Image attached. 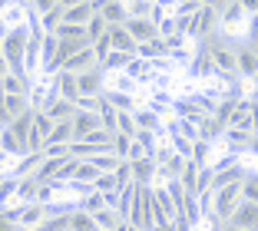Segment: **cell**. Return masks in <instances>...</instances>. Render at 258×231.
I'll return each instance as SVG.
<instances>
[{
  "label": "cell",
  "instance_id": "cell-49",
  "mask_svg": "<svg viewBox=\"0 0 258 231\" xmlns=\"http://www.w3.org/2000/svg\"><path fill=\"white\" fill-rule=\"evenodd\" d=\"M0 179H4V175H0Z\"/></svg>",
  "mask_w": 258,
  "mask_h": 231
},
{
  "label": "cell",
  "instance_id": "cell-25",
  "mask_svg": "<svg viewBox=\"0 0 258 231\" xmlns=\"http://www.w3.org/2000/svg\"><path fill=\"white\" fill-rule=\"evenodd\" d=\"M53 145H73V122H53V132H50V139Z\"/></svg>",
  "mask_w": 258,
  "mask_h": 231
},
{
  "label": "cell",
  "instance_id": "cell-4",
  "mask_svg": "<svg viewBox=\"0 0 258 231\" xmlns=\"http://www.w3.org/2000/svg\"><path fill=\"white\" fill-rule=\"evenodd\" d=\"M225 224H232V228H242V231H258V205L242 201V205L232 211V218H228Z\"/></svg>",
  "mask_w": 258,
  "mask_h": 231
},
{
  "label": "cell",
  "instance_id": "cell-8",
  "mask_svg": "<svg viewBox=\"0 0 258 231\" xmlns=\"http://www.w3.org/2000/svg\"><path fill=\"white\" fill-rule=\"evenodd\" d=\"M235 60H238V80H255V73H258V56H255V50H248V46H238L235 50Z\"/></svg>",
  "mask_w": 258,
  "mask_h": 231
},
{
  "label": "cell",
  "instance_id": "cell-48",
  "mask_svg": "<svg viewBox=\"0 0 258 231\" xmlns=\"http://www.w3.org/2000/svg\"><path fill=\"white\" fill-rule=\"evenodd\" d=\"M255 86H258V73H255Z\"/></svg>",
  "mask_w": 258,
  "mask_h": 231
},
{
  "label": "cell",
  "instance_id": "cell-16",
  "mask_svg": "<svg viewBox=\"0 0 258 231\" xmlns=\"http://www.w3.org/2000/svg\"><path fill=\"white\" fill-rule=\"evenodd\" d=\"M40 112H46L53 122H70L76 116V106L73 103H67V99H53V103H46Z\"/></svg>",
  "mask_w": 258,
  "mask_h": 231
},
{
  "label": "cell",
  "instance_id": "cell-22",
  "mask_svg": "<svg viewBox=\"0 0 258 231\" xmlns=\"http://www.w3.org/2000/svg\"><path fill=\"white\" fill-rule=\"evenodd\" d=\"M199 172H202V165H196V162L189 159V162H185V169H182V175H179L185 195H196V192H199Z\"/></svg>",
  "mask_w": 258,
  "mask_h": 231
},
{
  "label": "cell",
  "instance_id": "cell-1",
  "mask_svg": "<svg viewBox=\"0 0 258 231\" xmlns=\"http://www.w3.org/2000/svg\"><path fill=\"white\" fill-rule=\"evenodd\" d=\"M76 90H80V96H103L106 93V73L103 69H90V73H80L76 76Z\"/></svg>",
  "mask_w": 258,
  "mask_h": 231
},
{
  "label": "cell",
  "instance_id": "cell-44",
  "mask_svg": "<svg viewBox=\"0 0 258 231\" xmlns=\"http://www.w3.org/2000/svg\"><path fill=\"white\" fill-rule=\"evenodd\" d=\"M113 231H133V224H129V221H119V224H116Z\"/></svg>",
  "mask_w": 258,
  "mask_h": 231
},
{
  "label": "cell",
  "instance_id": "cell-2",
  "mask_svg": "<svg viewBox=\"0 0 258 231\" xmlns=\"http://www.w3.org/2000/svg\"><path fill=\"white\" fill-rule=\"evenodd\" d=\"M93 14H99L106 20V27H122L129 20L126 17V4H116V0H96L93 4Z\"/></svg>",
  "mask_w": 258,
  "mask_h": 231
},
{
  "label": "cell",
  "instance_id": "cell-12",
  "mask_svg": "<svg viewBox=\"0 0 258 231\" xmlns=\"http://www.w3.org/2000/svg\"><path fill=\"white\" fill-rule=\"evenodd\" d=\"M133 182H136L139 188H152L156 185V162H152V159L133 162Z\"/></svg>",
  "mask_w": 258,
  "mask_h": 231
},
{
  "label": "cell",
  "instance_id": "cell-7",
  "mask_svg": "<svg viewBox=\"0 0 258 231\" xmlns=\"http://www.w3.org/2000/svg\"><path fill=\"white\" fill-rule=\"evenodd\" d=\"M63 69H67V73H73V76L96 69V56H93V46H83L80 53H73V56H70V60L63 63Z\"/></svg>",
  "mask_w": 258,
  "mask_h": 231
},
{
  "label": "cell",
  "instance_id": "cell-42",
  "mask_svg": "<svg viewBox=\"0 0 258 231\" xmlns=\"http://www.w3.org/2000/svg\"><path fill=\"white\" fill-rule=\"evenodd\" d=\"M7 76H10V66H7V60L0 56V80H7Z\"/></svg>",
  "mask_w": 258,
  "mask_h": 231
},
{
  "label": "cell",
  "instance_id": "cell-28",
  "mask_svg": "<svg viewBox=\"0 0 258 231\" xmlns=\"http://www.w3.org/2000/svg\"><path fill=\"white\" fill-rule=\"evenodd\" d=\"M99 208H106V201H103L99 192H90L86 198H80V205H76V211H83V215H96Z\"/></svg>",
  "mask_w": 258,
  "mask_h": 231
},
{
  "label": "cell",
  "instance_id": "cell-37",
  "mask_svg": "<svg viewBox=\"0 0 258 231\" xmlns=\"http://www.w3.org/2000/svg\"><path fill=\"white\" fill-rule=\"evenodd\" d=\"M33 129H37L43 139H50V132H53V119H50L46 112H33Z\"/></svg>",
  "mask_w": 258,
  "mask_h": 231
},
{
  "label": "cell",
  "instance_id": "cell-13",
  "mask_svg": "<svg viewBox=\"0 0 258 231\" xmlns=\"http://www.w3.org/2000/svg\"><path fill=\"white\" fill-rule=\"evenodd\" d=\"M53 86H56V93H60V99H67V103H76V99H80V90H76V76L67 73V69H60V73L53 76Z\"/></svg>",
  "mask_w": 258,
  "mask_h": 231
},
{
  "label": "cell",
  "instance_id": "cell-21",
  "mask_svg": "<svg viewBox=\"0 0 258 231\" xmlns=\"http://www.w3.org/2000/svg\"><path fill=\"white\" fill-rule=\"evenodd\" d=\"M37 179H17V195H14V201L17 205H33L37 201Z\"/></svg>",
  "mask_w": 258,
  "mask_h": 231
},
{
  "label": "cell",
  "instance_id": "cell-19",
  "mask_svg": "<svg viewBox=\"0 0 258 231\" xmlns=\"http://www.w3.org/2000/svg\"><path fill=\"white\" fill-rule=\"evenodd\" d=\"M109 43H113L116 53H133V56H136V43H133V37L126 33V27H109Z\"/></svg>",
  "mask_w": 258,
  "mask_h": 231
},
{
  "label": "cell",
  "instance_id": "cell-36",
  "mask_svg": "<svg viewBox=\"0 0 258 231\" xmlns=\"http://www.w3.org/2000/svg\"><path fill=\"white\" fill-rule=\"evenodd\" d=\"M116 135H136L133 112H119V116H116Z\"/></svg>",
  "mask_w": 258,
  "mask_h": 231
},
{
  "label": "cell",
  "instance_id": "cell-14",
  "mask_svg": "<svg viewBox=\"0 0 258 231\" xmlns=\"http://www.w3.org/2000/svg\"><path fill=\"white\" fill-rule=\"evenodd\" d=\"M73 142H80V139H86V135L93 132V129H99V119H96V112H76L73 119Z\"/></svg>",
  "mask_w": 258,
  "mask_h": 231
},
{
  "label": "cell",
  "instance_id": "cell-17",
  "mask_svg": "<svg viewBox=\"0 0 258 231\" xmlns=\"http://www.w3.org/2000/svg\"><path fill=\"white\" fill-rule=\"evenodd\" d=\"M63 14H67V4H60V0H56V4H53V10L40 14V30H43L46 37H53V33H56V27L63 23Z\"/></svg>",
  "mask_w": 258,
  "mask_h": 231
},
{
  "label": "cell",
  "instance_id": "cell-6",
  "mask_svg": "<svg viewBox=\"0 0 258 231\" xmlns=\"http://www.w3.org/2000/svg\"><path fill=\"white\" fill-rule=\"evenodd\" d=\"M40 162H43V152H27V156H20L10 165V175H14V179H33Z\"/></svg>",
  "mask_w": 258,
  "mask_h": 231
},
{
  "label": "cell",
  "instance_id": "cell-23",
  "mask_svg": "<svg viewBox=\"0 0 258 231\" xmlns=\"http://www.w3.org/2000/svg\"><path fill=\"white\" fill-rule=\"evenodd\" d=\"M7 129L23 142V145H27V135H30V129H33V109H30V112H23V116H17V119L10 122Z\"/></svg>",
  "mask_w": 258,
  "mask_h": 231
},
{
  "label": "cell",
  "instance_id": "cell-41",
  "mask_svg": "<svg viewBox=\"0 0 258 231\" xmlns=\"http://www.w3.org/2000/svg\"><path fill=\"white\" fill-rule=\"evenodd\" d=\"M0 231H17V224L7 221V218H4V211H0Z\"/></svg>",
  "mask_w": 258,
  "mask_h": 231
},
{
  "label": "cell",
  "instance_id": "cell-34",
  "mask_svg": "<svg viewBox=\"0 0 258 231\" xmlns=\"http://www.w3.org/2000/svg\"><path fill=\"white\" fill-rule=\"evenodd\" d=\"M93 192H99V195H113V192H119V182H116L113 172H106V175H99V179L93 182Z\"/></svg>",
  "mask_w": 258,
  "mask_h": 231
},
{
  "label": "cell",
  "instance_id": "cell-18",
  "mask_svg": "<svg viewBox=\"0 0 258 231\" xmlns=\"http://www.w3.org/2000/svg\"><path fill=\"white\" fill-rule=\"evenodd\" d=\"M0 152H4V156L7 159H20V156H27V149H23V142L17 139L14 132H10V129H0Z\"/></svg>",
  "mask_w": 258,
  "mask_h": 231
},
{
  "label": "cell",
  "instance_id": "cell-3",
  "mask_svg": "<svg viewBox=\"0 0 258 231\" xmlns=\"http://www.w3.org/2000/svg\"><path fill=\"white\" fill-rule=\"evenodd\" d=\"M122 27H126V33L133 37V43H136V46L152 43V40H159V27H156L152 20H126Z\"/></svg>",
  "mask_w": 258,
  "mask_h": 231
},
{
  "label": "cell",
  "instance_id": "cell-31",
  "mask_svg": "<svg viewBox=\"0 0 258 231\" xmlns=\"http://www.w3.org/2000/svg\"><path fill=\"white\" fill-rule=\"evenodd\" d=\"M129 149H133V135H113V156L119 162H129Z\"/></svg>",
  "mask_w": 258,
  "mask_h": 231
},
{
  "label": "cell",
  "instance_id": "cell-29",
  "mask_svg": "<svg viewBox=\"0 0 258 231\" xmlns=\"http://www.w3.org/2000/svg\"><path fill=\"white\" fill-rule=\"evenodd\" d=\"M106 30H109L106 20H103L99 14H93V17H90V23H86V40H90V46L96 43L99 37H106Z\"/></svg>",
  "mask_w": 258,
  "mask_h": 231
},
{
  "label": "cell",
  "instance_id": "cell-10",
  "mask_svg": "<svg viewBox=\"0 0 258 231\" xmlns=\"http://www.w3.org/2000/svg\"><path fill=\"white\" fill-rule=\"evenodd\" d=\"M222 139H225V149L228 156H238V152H248V142H251V132H242V129H222Z\"/></svg>",
  "mask_w": 258,
  "mask_h": 231
},
{
  "label": "cell",
  "instance_id": "cell-5",
  "mask_svg": "<svg viewBox=\"0 0 258 231\" xmlns=\"http://www.w3.org/2000/svg\"><path fill=\"white\" fill-rule=\"evenodd\" d=\"M133 122H136V132H156V135H166V122L156 116V112H149L143 106V109H133Z\"/></svg>",
  "mask_w": 258,
  "mask_h": 231
},
{
  "label": "cell",
  "instance_id": "cell-32",
  "mask_svg": "<svg viewBox=\"0 0 258 231\" xmlns=\"http://www.w3.org/2000/svg\"><path fill=\"white\" fill-rule=\"evenodd\" d=\"M93 221H96V228H99V231H113L116 224H119V218H116V211H113V208H99L96 215H93Z\"/></svg>",
  "mask_w": 258,
  "mask_h": 231
},
{
  "label": "cell",
  "instance_id": "cell-11",
  "mask_svg": "<svg viewBox=\"0 0 258 231\" xmlns=\"http://www.w3.org/2000/svg\"><path fill=\"white\" fill-rule=\"evenodd\" d=\"M43 218H46V208L43 205H20V218H17V228H33L37 231L40 224H43Z\"/></svg>",
  "mask_w": 258,
  "mask_h": 231
},
{
  "label": "cell",
  "instance_id": "cell-39",
  "mask_svg": "<svg viewBox=\"0 0 258 231\" xmlns=\"http://www.w3.org/2000/svg\"><path fill=\"white\" fill-rule=\"evenodd\" d=\"M113 175H116V182H119V185H129V182H133V162H119Z\"/></svg>",
  "mask_w": 258,
  "mask_h": 231
},
{
  "label": "cell",
  "instance_id": "cell-38",
  "mask_svg": "<svg viewBox=\"0 0 258 231\" xmlns=\"http://www.w3.org/2000/svg\"><path fill=\"white\" fill-rule=\"evenodd\" d=\"M96 179H99V172L93 169L90 162H80V169H76V179H73V182H83V185H93Z\"/></svg>",
  "mask_w": 258,
  "mask_h": 231
},
{
  "label": "cell",
  "instance_id": "cell-27",
  "mask_svg": "<svg viewBox=\"0 0 258 231\" xmlns=\"http://www.w3.org/2000/svg\"><path fill=\"white\" fill-rule=\"evenodd\" d=\"M4 109H7L10 122H14L17 116H23V112H30V106H27V96H4Z\"/></svg>",
  "mask_w": 258,
  "mask_h": 231
},
{
  "label": "cell",
  "instance_id": "cell-43",
  "mask_svg": "<svg viewBox=\"0 0 258 231\" xmlns=\"http://www.w3.org/2000/svg\"><path fill=\"white\" fill-rule=\"evenodd\" d=\"M248 152H251V156H258V135H251V142H248Z\"/></svg>",
  "mask_w": 258,
  "mask_h": 231
},
{
  "label": "cell",
  "instance_id": "cell-46",
  "mask_svg": "<svg viewBox=\"0 0 258 231\" xmlns=\"http://www.w3.org/2000/svg\"><path fill=\"white\" fill-rule=\"evenodd\" d=\"M251 103H255V106H258V90H255V96H251Z\"/></svg>",
  "mask_w": 258,
  "mask_h": 231
},
{
  "label": "cell",
  "instance_id": "cell-45",
  "mask_svg": "<svg viewBox=\"0 0 258 231\" xmlns=\"http://www.w3.org/2000/svg\"><path fill=\"white\" fill-rule=\"evenodd\" d=\"M222 231H242V228H232V224H225V228H222Z\"/></svg>",
  "mask_w": 258,
  "mask_h": 231
},
{
  "label": "cell",
  "instance_id": "cell-33",
  "mask_svg": "<svg viewBox=\"0 0 258 231\" xmlns=\"http://www.w3.org/2000/svg\"><path fill=\"white\" fill-rule=\"evenodd\" d=\"M70 231H99L93 215H83V211H73L70 215Z\"/></svg>",
  "mask_w": 258,
  "mask_h": 231
},
{
  "label": "cell",
  "instance_id": "cell-15",
  "mask_svg": "<svg viewBox=\"0 0 258 231\" xmlns=\"http://www.w3.org/2000/svg\"><path fill=\"white\" fill-rule=\"evenodd\" d=\"M90 17H93V4H67L63 23H70V27H86Z\"/></svg>",
  "mask_w": 258,
  "mask_h": 231
},
{
  "label": "cell",
  "instance_id": "cell-35",
  "mask_svg": "<svg viewBox=\"0 0 258 231\" xmlns=\"http://www.w3.org/2000/svg\"><path fill=\"white\" fill-rule=\"evenodd\" d=\"M37 231H70V215H46Z\"/></svg>",
  "mask_w": 258,
  "mask_h": 231
},
{
  "label": "cell",
  "instance_id": "cell-40",
  "mask_svg": "<svg viewBox=\"0 0 258 231\" xmlns=\"http://www.w3.org/2000/svg\"><path fill=\"white\" fill-rule=\"evenodd\" d=\"M73 106H76V112H96L99 109V96L96 99H93V96H80Z\"/></svg>",
  "mask_w": 258,
  "mask_h": 231
},
{
  "label": "cell",
  "instance_id": "cell-9",
  "mask_svg": "<svg viewBox=\"0 0 258 231\" xmlns=\"http://www.w3.org/2000/svg\"><path fill=\"white\" fill-rule=\"evenodd\" d=\"M245 7H242V0H232V4H222L219 10V20H222V30H235L238 23L245 20Z\"/></svg>",
  "mask_w": 258,
  "mask_h": 231
},
{
  "label": "cell",
  "instance_id": "cell-47",
  "mask_svg": "<svg viewBox=\"0 0 258 231\" xmlns=\"http://www.w3.org/2000/svg\"><path fill=\"white\" fill-rule=\"evenodd\" d=\"M17 231H33V228H17Z\"/></svg>",
  "mask_w": 258,
  "mask_h": 231
},
{
  "label": "cell",
  "instance_id": "cell-20",
  "mask_svg": "<svg viewBox=\"0 0 258 231\" xmlns=\"http://www.w3.org/2000/svg\"><path fill=\"white\" fill-rule=\"evenodd\" d=\"M106 90L122 93V96H136V93H139V86H136L133 80H129L126 73H113V76H106Z\"/></svg>",
  "mask_w": 258,
  "mask_h": 231
},
{
  "label": "cell",
  "instance_id": "cell-26",
  "mask_svg": "<svg viewBox=\"0 0 258 231\" xmlns=\"http://www.w3.org/2000/svg\"><path fill=\"white\" fill-rule=\"evenodd\" d=\"M86 162L93 165V169L99 172V175H106V172H116V165H119V159L113 156V152H99V156H93V159H86Z\"/></svg>",
  "mask_w": 258,
  "mask_h": 231
},
{
  "label": "cell",
  "instance_id": "cell-30",
  "mask_svg": "<svg viewBox=\"0 0 258 231\" xmlns=\"http://www.w3.org/2000/svg\"><path fill=\"white\" fill-rule=\"evenodd\" d=\"M14 195H17V179L14 175H4L0 179V208L14 205Z\"/></svg>",
  "mask_w": 258,
  "mask_h": 231
},
{
  "label": "cell",
  "instance_id": "cell-24",
  "mask_svg": "<svg viewBox=\"0 0 258 231\" xmlns=\"http://www.w3.org/2000/svg\"><path fill=\"white\" fill-rule=\"evenodd\" d=\"M133 142H136V145H139V149H143V156L146 159H152V156H156V149H159V135H156V132H136V135H133Z\"/></svg>",
  "mask_w": 258,
  "mask_h": 231
}]
</instances>
